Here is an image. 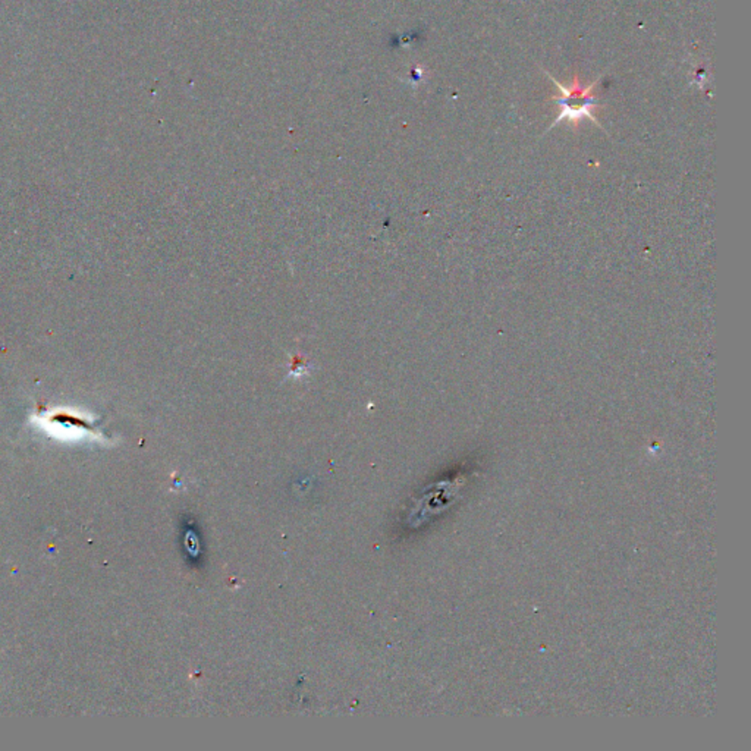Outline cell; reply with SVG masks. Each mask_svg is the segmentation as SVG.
Listing matches in <instances>:
<instances>
[{
  "label": "cell",
  "mask_w": 751,
  "mask_h": 751,
  "mask_svg": "<svg viewBox=\"0 0 751 751\" xmlns=\"http://www.w3.org/2000/svg\"><path fill=\"white\" fill-rule=\"evenodd\" d=\"M550 80L554 81L555 85L559 88V96L554 97V100L561 107V113H559V116L556 118V120L552 125L555 127L556 124H559L561 120H568V122H571L573 125L577 127L582 119H590V120L594 122L596 125L601 127L599 120L596 119V116L593 113V111L596 109V107H599L596 103L594 93H593L596 85L599 84V80L594 81L593 84H590L587 87L581 85L577 75H574L573 83L568 87L562 85L559 81H556L555 78H552V76H550Z\"/></svg>",
  "instance_id": "1"
}]
</instances>
